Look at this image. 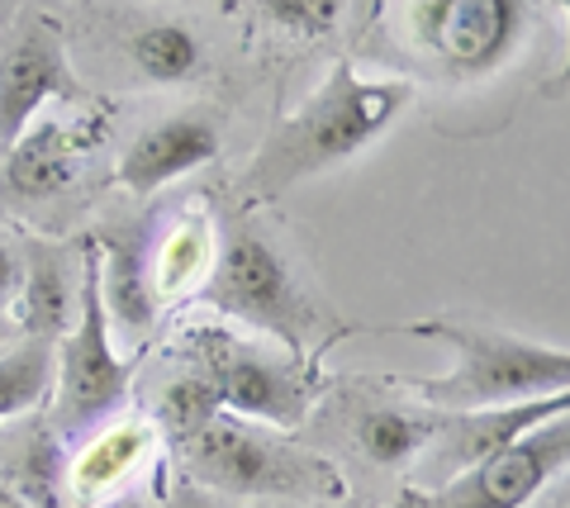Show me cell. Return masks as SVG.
<instances>
[{
	"instance_id": "obj_1",
	"label": "cell",
	"mask_w": 570,
	"mask_h": 508,
	"mask_svg": "<svg viewBox=\"0 0 570 508\" xmlns=\"http://www.w3.org/2000/svg\"><path fill=\"white\" fill-rule=\"evenodd\" d=\"M409 104H414V86L404 77L371 81L356 72L352 58H337L333 72L291 114H281L266 129L253 162L243 171V205H272L285 190L352 162L356 152H366L395 124Z\"/></svg>"
},
{
	"instance_id": "obj_2",
	"label": "cell",
	"mask_w": 570,
	"mask_h": 508,
	"mask_svg": "<svg viewBox=\"0 0 570 508\" xmlns=\"http://www.w3.org/2000/svg\"><path fill=\"white\" fill-rule=\"evenodd\" d=\"M409 338H433L452 347L448 376H414L400 380V390H414L433 409H494L519 399L566 395L570 390V352L519 338V332L461 319H419L404 323Z\"/></svg>"
},
{
	"instance_id": "obj_3",
	"label": "cell",
	"mask_w": 570,
	"mask_h": 508,
	"mask_svg": "<svg viewBox=\"0 0 570 508\" xmlns=\"http://www.w3.org/2000/svg\"><path fill=\"white\" fill-rule=\"evenodd\" d=\"M186 480L238 499H299V504H347L352 485L328 457L272 437L253 418L214 414L209 424L176 451Z\"/></svg>"
},
{
	"instance_id": "obj_4",
	"label": "cell",
	"mask_w": 570,
	"mask_h": 508,
	"mask_svg": "<svg viewBox=\"0 0 570 508\" xmlns=\"http://www.w3.org/2000/svg\"><path fill=\"white\" fill-rule=\"evenodd\" d=\"M200 300L228 323H247L281 338L295 361H314L318 347L337 338L333 319L314 305V295L299 286L295 271L285 267V257L276 252V242L253 219L228 223Z\"/></svg>"
},
{
	"instance_id": "obj_5",
	"label": "cell",
	"mask_w": 570,
	"mask_h": 508,
	"mask_svg": "<svg viewBox=\"0 0 570 508\" xmlns=\"http://www.w3.org/2000/svg\"><path fill=\"white\" fill-rule=\"evenodd\" d=\"M181 361L200 366L209 376L214 395H219L224 414L253 418V424L291 432L309 418L314 399L324 395V376L314 371V361L276 357L266 347L238 338L228 328H190L181 342Z\"/></svg>"
},
{
	"instance_id": "obj_6",
	"label": "cell",
	"mask_w": 570,
	"mask_h": 508,
	"mask_svg": "<svg viewBox=\"0 0 570 508\" xmlns=\"http://www.w3.org/2000/svg\"><path fill=\"white\" fill-rule=\"evenodd\" d=\"M134 380V361L119 357L110 313L100 300V257L96 242H86V295H81V319L58 342V376H52L48 399V424L62 437H86L100 428L110 414L124 409Z\"/></svg>"
},
{
	"instance_id": "obj_7",
	"label": "cell",
	"mask_w": 570,
	"mask_h": 508,
	"mask_svg": "<svg viewBox=\"0 0 570 508\" xmlns=\"http://www.w3.org/2000/svg\"><path fill=\"white\" fill-rule=\"evenodd\" d=\"M523 20L528 0H409L404 39L438 77L471 81L513 58Z\"/></svg>"
},
{
	"instance_id": "obj_8",
	"label": "cell",
	"mask_w": 570,
	"mask_h": 508,
	"mask_svg": "<svg viewBox=\"0 0 570 508\" xmlns=\"http://www.w3.org/2000/svg\"><path fill=\"white\" fill-rule=\"evenodd\" d=\"M570 470V409L438 489H404L395 508H528Z\"/></svg>"
},
{
	"instance_id": "obj_9",
	"label": "cell",
	"mask_w": 570,
	"mask_h": 508,
	"mask_svg": "<svg viewBox=\"0 0 570 508\" xmlns=\"http://www.w3.org/2000/svg\"><path fill=\"white\" fill-rule=\"evenodd\" d=\"M566 409H570V390L542 395V399H519V405H494V409H442L433 442H428L423 457L409 466L404 489H438L456 476H466L471 466L513 447L519 437L551 424V418L566 414Z\"/></svg>"
},
{
	"instance_id": "obj_10",
	"label": "cell",
	"mask_w": 570,
	"mask_h": 508,
	"mask_svg": "<svg viewBox=\"0 0 570 508\" xmlns=\"http://www.w3.org/2000/svg\"><path fill=\"white\" fill-rule=\"evenodd\" d=\"M71 96H77V77L67 67L62 33L43 14H29L0 43V152L39 119L48 100H71Z\"/></svg>"
},
{
	"instance_id": "obj_11",
	"label": "cell",
	"mask_w": 570,
	"mask_h": 508,
	"mask_svg": "<svg viewBox=\"0 0 570 508\" xmlns=\"http://www.w3.org/2000/svg\"><path fill=\"white\" fill-rule=\"evenodd\" d=\"M96 133L71 119H39L0 152V209L29 215L52 200H62L81 181V162L91 152Z\"/></svg>"
},
{
	"instance_id": "obj_12",
	"label": "cell",
	"mask_w": 570,
	"mask_h": 508,
	"mask_svg": "<svg viewBox=\"0 0 570 508\" xmlns=\"http://www.w3.org/2000/svg\"><path fill=\"white\" fill-rule=\"evenodd\" d=\"M86 295V242L20 238V295H14V323L24 338L62 342L81 319Z\"/></svg>"
},
{
	"instance_id": "obj_13",
	"label": "cell",
	"mask_w": 570,
	"mask_h": 508,
	"mask_svg": "<svg viewBox=\"0 0 570 508\" xmlns=\"http://www.w3.org/2000/svg\"><path fill=\"white\" fill-rule=\"evenodd\" d=\"M214 157H219V124H214V114L181 110V114H167L157 124H148L119 152L115 181L129 196H157L163 186L209 167Z\"/></svg>"
},
{
	"instance_id": "obj_14",
	"label": "cell",
	"mask_w": 570,
	"mask_h": 508,
	"mask_svg": "<svg viewBox=\"0 0 570 508\" xmlns=\"http://www.w3.org/2000/svg\"><path fill=\"white\" fill-rule=\"evenodd\" d=\"M337 424H343L352 451L381 470H409L423 447L433 442V432L442 424V409L433 405H414V399H385V395H347L343 409H337Z\"/></svg>"
},
{
	"instance_id": "obj_15",
	"label": "cell",
	"mask_w": 570,
	"mask_h": 508,
	"mask_svg": "<svg viewBox=\"0 0 570 508\" xmlns=\"http://www.w3.org/2000/svg\"><path fill=\"white\" fill-rule=\"evenodd\" d=\"M96 257H100V300L105 313H110V328H119L129 342H142L157 323L163 300L153 290V261L142 257L138 233L105 229L96 242Z\"/></svg>"
},
{
	"instance_id": "obj_16",
	"label": "cell",
	"mask_w": 570,
	"mask_h": 508,
	"mask_svg": "<svg viewBox=\"0 0 570 508\" xmlns=\"http://www.w3.org/2000/svg\"><path fill=\"white\" fill-rule=\"evenodd\" d=\"M153 437H157V428L148 418H119V424L100 428L91 442L77 451V461H71V495H77V504H96L110 495V489H119L148 461Z\"/></svg>"
},
{
	"instance_id": "obj_17",
	"label": "cell",
	"mask_w": 570,
	"mask_h": 508,
	"mask_svg": "<svg viewBox=\"0 0 570 508\" xmlns=\"http://www.w3.org/2000/svg\"><path fill=\"white\" fill-rule=\"evenodd\" d=\"M0 480L29 508H62V437L52 432L48 418H33L10 432V442L0 447Z\"/></svg>"
},
{
	"instance_id": "obj_18",
	"label": "cell",
	"mask_w": 570,
	"mask_h": 508,
	"mask_svg": "<svg viewBox=\"0 0 570 508\" xmlns=\"http://www.w3.org/2000/svg\"><path fill=\"white\" fill-rule=\"evenodd\" d=\"M129 52L134 72L148 86H190L205 72V43L186 20H148L129 33Z\"/></svg>"
},
{
	"instance_id": "obj_19",
	"label": "cell",
	"mask_w": 570,
	"mask_h": 508,
	"mask_svg": "<svg viewBox=\"0 0 570 508\" xmlns=\"http://www.w3.org/2000/svg\"><path fill=\"white\" fill-rule=\"evenodd\" d=\"M214 223L205 209H186L181 219L171 223V233L157 242V257H153V290L157 300H181L186 290H195L200 280H209V267H214Z\"/></svg>"
},
{
	"instance_id": "obj_20",
	"label": "cell",
	"mask_w": 570,
	"mask_h": 508,
	"mask_svg": "<svg viewBox=\"0 0 570 508\" xmlns=\"http://www.w3.org/2000/svg\"><path fill=\"white\" fill-rule=\"evenodd\" d=\"M52 376H58V342L20 338V347L0 352V428L43 409L52 399Z\"/></svg>"
},
{
	"instance_id": "obj_21",
	"label": "cell",
	"mask_w": 570,
	"mask_h": 508,
	"mask_svg": "<svg viewBox=\"0 0 570 508\" xmlns=\"http://www.w3.org/2000/svg\"><path fill=\"white\" fill-rule=\"evenodd\" d=\"M214 414H219V395H214L209 376L200 371V366L181 361V371H176L171 380H163V390H157L148 424L167 437L171 451H181Z\"/></svg>"
},
{
	"instance_id": "obj_22",
	"label": "cell",
	"mask_w": 570,
	"mask_h": 508,
	"mask_svg": "<svg viewBox=\"0 0 570 508\" xmlns=\"http://www.w3.org/2000/svg\"><path fill=\"white\" fill-rule=\"evenodd\" d=\"M257 10L291 39H324L347 14V0H257Z\"/></svg>"
},
{
	"instance_id": "obj_23",
	"label": "cell",
	"mask_w": 570,
	"mask_h": 508,
	"mask_svg": "<svg viewBox=\"0 0 570 508\" xmlns=\"http://www.w3.org/2000/svg\"><path fill=\"white\" fill-rule=\"evenodd\" d=\"M14 295H20V242L0 233V313L14 309Z\"/></svg>"
},
{
	"instance_id": "obj_24",
	"label": "cell",
	"mask_w": 570,
	"mask_h": 508,
	"mask_svg": "<svg viewBox=\"0 0 570 508\" xmlns=\"http://www.w3.org/2000/svg\"><path fill=\"white\" fill-rule=\"evenodd\" d=\"M532 504H538V508H570V470H566V476L551 485V489H542V495L532 499Z\"/></svg>"
},
{
	"instance_id": "obj_25",
	"label": "cell",
	"mask_w": 570,
	"mask_h": 508,
	"mask_svg": "<svg viewBox=\"0 0 570 508\" xmlns=\"http://www.w3.org/2000/svg\"><path fill=\"white\" fill-rule=\"evenodd\" d=\"M561 14H566V62H561V77H557V86H551V96H561V91H570V0H551Z\"/></svg>"
},
{
	"instance_id": "obj_26",
	"label": "cell",
	"mask_w": 570,
	"mask_h": 508,
	"mask_svg": "<svg viewBox=\"0 0 570 508\" xmlns=\"http://www.w3.org/2000/svg\"><path fill=\"white\" fill-rule=\"evenodd\" d=\"M176 508H219V504H214L209 499V489H200V485H181V489H176Z\"/></svg>"
},
{
	"instance_id": "obj_27",
	"label": "cell",
	"mask_w": 570,
	"mask_h": 508,
	"mask_svg": "<svg viewBox=\"0 0 570 508\" xmlns=\"http://www.w3.org/2000/svg\"><path fill=\"white\" fill-rule=\"evenodd\" d=\"M0 508H29V504H24L20 495H14V489H10L6 480H0Z\"/></svg>"
},
{
	"instance_id": "obj_28",
	"label": "cell",
	"mask_w": 570,
	"mask_h": 508,
	"mask_svg": "<svg viewBox=\"0 0 570 508\" xmlns=\"http://www.w3.org/2000/svg\"><path fill=\"white\" fill-rule=\"evenodd\" d=\"M105 508H142L138 499H115V504H105Z\"/></svg>"
}]
</instances>
